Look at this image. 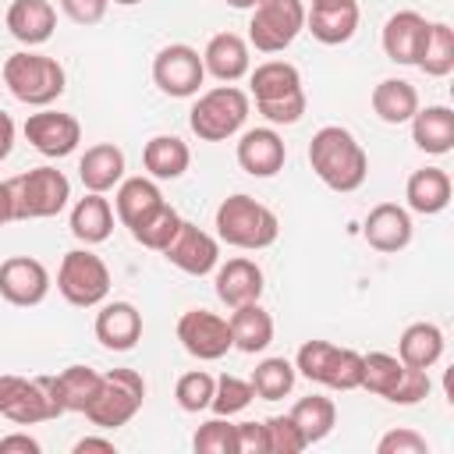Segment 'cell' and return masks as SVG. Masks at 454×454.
<instances>
[{
	"mask_svg": "<svg viewBox=\"0 0 454 454\" xmlns=\"http://www.w3.org/2000/svg\"><path fill=\"white\" fill-rule=\"evenodd\" d=\"M305 28L312 32L316 43L323 46H340L358 32V4H344V7H312L305 11Z\"/></svg>",
	"mask_w": 454,
	"mask_h": 454,
	"instance_id": "obj_33",
	"label": "cell"
},
{
	"mask_svg": "<svg viewBox=\"0 0 454 454\" xmlns=\"http://www.w3.org/2000/svg\"><path fill=\"white\" fill-rule=\"evenodd\" d=\"M231 340L241 355H259L273 344V316L259 305V301H248V305H238L231 309Z\"/></svg>",
	"mask_w": 454,
	"mask_h": 454,
	"instance_id": "obj_27",
	"label": "cell"
},
{
	"mask_svg": "<svg viewBox=\"0 0 454 454\" xmlns=\"http://www.w3.org/2000/svg\"><path fill=\"white\" fill-rule=\"evenodd\" d=\"M213 387H216V380H213L206 369H192V372H184V376L177 380V387H174L177 408L188 411V415L206 411L209 401H213Z\"/></svg>",
	"mask_w": 454,
	"mask_h": 454,
	"instance_id": "obj_41",
	"label": "cell"
},
{
	"mask_svg": "<svg viewBox=\"0 0 454 454\" xmlns=\"http://www.w3.org/2000/svg\"><path fill=\"white\" fill-rule=\"evenodd\" d=\"M426 450H429V440L415 429H404V426L383 433L376 443V454H426Z\"/></svg>",
	"mask_w": 454,
	"mask_h": 454,
	"instance_id": "obj_45",
	"label": "cell"
},
{
	"mask_svg": "<svg viewBox=\"0 0 454 454\" xmlns=\"http://www.w3.org/2000/svg\"><path fill=\"white\" fill-rule=\"evenodd\" d=\"M362 238L369 241V248L383 252V255H394L401 248L411 245V216L404 206L397 202H380L369 209L365 223H362Z\"/></svg>",
	"mask_w": 454,
	"mask_h": 454,
	"instance_id": "obj_20",
	"label": "cell"
},
{
	"mask_svg": "<svg viewBox=\"0 0 454 454\" xmlns=\"http://www.w3.org/2000/svg\"><path fill=\"white\" fill-rule=\"evenodd\" d=\"M89 450L114 454V440H106V436H82V440L74 443V454H89Z\"/></svg>",
	"mask_w": 454,
	"mask_h": 454,
	"instance_id": "obj_50",
	"label": "cell"
},
{
	"mask_svg": "<svg viewBox=\"0 0 454 454\" xmlns=\"http://www.w3.org/2000/svg\"><path fill=\"white\" fill-rule=\"evenodd\" d=\"M248 110H252L248 92H241L238 85H216L199 92V99L188 110V128L202 142H227L245 128Z\"/></svg>",
	"mask_w": 454,
	"mask_h": 454,
	"instance_id": "obj_5",
	"label": "cell"
},
{
	"mask_svg": "<svg viewBox=\"0 0 454 454\" xmlns=\"http://www.w3.org/2000/svg\"><path fill=\"white\" fill-rule=\"evenodd\" d=\"M153 82L163 96L174 99H192L199 96L202 82H206V67H202V53L188 43H170L153 57Z\"/></svg>",
	"mask_w": 454,
	"mask_h": 454,
	"instance_id": "obj_12",
	"label": "cell"
},
{
	"mask_svg": "<svg viewBox=\"0 0 454 454\" xmlns=\"http://www.w3.org/2000/svg\"><path fill=\"white\" fill-rule=\"evenodd\" d=\"M114 4H121V7H135V4H142V0H114Z\"/></svg>",
	"mask_w": 454,
	"mask_h": 454,
	"instance_id": "obj_54",
	"label": "cell"
},
{
	"mask_svg": "<svg viewBox=\"0 0 454 454\" xmlns=\"http://www.w3.org/2000/svg\"><path fill=\"white\" fill-rule=\"evenodd\" d=\"M429 78H447L454 71V28L447 21H429V39L419 64Z\"/></svg>",
	"mask_w": 454,
	"mask_h": 454,
	"instance_id": "obj_36",
	"label": "cell"
},
{
	"mask_svg": "<svg viewBox=\"0 0 454 454\" xmlns=\"http://www.w3.org/2000/svg\"><path fill=\"white\" fill-rule=\"evenodd\" d=\"M369 103H372V114H376L383 124H408V121L415 117V110H419V92H415V85L404 82V78H383V82L372 89Z\"/></svg>",
	"mask_w": 454,
	"mask_h": 454,
	"instance_id": "obj_31",
	"label": "cell"
},
{
	"mask_svg": "<svg viewBox=\"0 0 454 454\" xmlns=\"http://www.w3.org/2000/svg\"><path fill=\"white\" fill-rule=\"evenodd\" d=\"M223 4H231L234 11H252V7L259 4V0H223Z\"/></svg>",
	"mask_w": 454,
	"mask_h": 454,
	"instance_id": "obj_53",
	"label": "cell"
},
{
	"mask_svg": "<svg viewBox=\"0 0 454 454\" xmlns=\"http://www.w3.org/2000/svg\"><path fill=\"white\" fill-rule=\"evenodd\" d=\"M145 401V380L142 372L135 369H110V372H99V387L92 394V401L85 404V419L96 426V429H121L128 426L138 408Z\"/></svg>",
	"mask_w": 454,
	"mask_h": 454,
	"instance_id": "obj_6",
	"label": "cell"
},
{
	"mask_svg": "<svg viewBox=\"0 0 454 454\" xmlns=\"http://www.w3.org/2000/svg\"><path fill=\"white\" fill-rule=\"evenodd\" d=\"M411 124V142L429 156H447L454 149V110L450 106H419Z\"/></svg>",
	"mask_w": 454,
	"mask_h": 454,
	"instance_id": "obj_28",
	"label": "cell"
},
{
	"mask_svg": "<svg viewBox=\"0 0 454 454\" xmlns=\"http://www.w3.org/2000/svg\"><path fill=\"white\" fill-rule=\"evenodd\" d=\"M188 163H192V149L177 135H153L142 149V167L149 170L153 181H177L188 170Z\"/></svg>",
	"mask_w": 454,
	"mask_h": 454,
	"instance_id": "obj_30",
	"label": "cell"
},
{
	"mask_svg": "<svg viewBox=\"0 0 454 454\" xmlns=\"http://www.w3.org/2000/svg\"><path fill=\"white\" fill-rule=\"evenodd\" d=\"M305 28L301 0H259L248 18V43L259 53H284Z\"/></svg>",
	"mask_w": 454,
	"mask_h": 454,
	"instance_id": "obj_11",
	"label": "cell"
},
{
	"mask_svg": "<svg viewBox=\"0 0 454 454\" xmlns=\"http://www.w3.org/2000/svg\"><path fill=\"white\" fill-rule=\"evenodd\" d=\"M192 447L199 454H238V426L223 415L202 422L192 436Z\"/></svg>",
	"mask_w": 454,
	"mask_h": 454,
	"instance_id": "obj_40",
	"label": "cell"
},
{
	"mask_svg": "<svg viewBox=\"0 0 454 454\" xmlns=\"http://www.w3.org/2000/svg\"><path fill=\"white\" fill-rule=\"evenodd\" d=\"M7 32L25 46H43L57 28V11L50 0H11L7 7Z\"/></svg>",
	"mask_w": 454,
	"mask_h": 454,
	"instance_id": "obj_24",
	"label": "cell"
},
{
	"mask_svg": "<svg viewBox=\"0 0 454 454\" xmlns=\"http://www.w3.org/2000/svg\"><path fill=\"white\" fill-rule=\"evenodd\" d=\"M287 145L273 128H248L238 138V167L252 177H273L284 170Z\"/></svg>",
	"mask_w": 454,
	"mask_h": 454,
	"instance_id": "obj_19",
	"label": "cell"
},
{
	"mask_svg": "<svg viewBox=\"0 0 454 454\" xmlns=\"http://www.w3.org/2000/svg\"><path fill=\"white\" fill-rule=\"evenodd\" d=\"M429 390H433V380H429V369H415V365H404L401 369V376H397V383H394V390L383 397V401H390V404H419V401H426L429 397Z\"/></svg>",
	"mask_w": 454,
	"mask_h": 454,
	"instance_id": "obj_44",
	"label": "cell"
},
{
	"mask_svg": "<svg viewBox=\"0 0 454 454\" xmlns=\"http://www.w3.org/2000/svg\"><path fill=\"white\" fill-rule=\"evenodd\" d=\"M252 397H255V390H252L248 380H241V376H227V372H223V376L216 380V387H213V401H209V408H213V415L231 419V415L245 411V408L252 404Z\"/></svg>",
	"mask_w": 454,
	"mask_h": 454,
	"instance_id": "obj_42",
	"label": "cell"
},
{
	"mask_svg": "<svg viewBox=\"0 0 454 454\" xmlns=\"http://www.w3.org/2000/svg\"><path fill=\"white\" fill-rule=\"evenodd\" d=\"M92 330L106 351H131L142 340V312L131 301H103Z\"/></svg>",
	"mask_w": 454,
	"mask_h": 454,
	"instance_id": "obj_21",
	"label": "cell"
},
{
	"mask_svg": "<svg viewBox=\"0 0 454 454\" xmlns=\"http://www.w3.org/2000/svg\"><path fill=\"white\" fill-rule=\"evenodd\" d=\"M344 4H358V0H312V7L326 11V7H344Z\"/></svg>",
	"mask_w": 454,
	"mask_h": 454,
	"instance_id": "obj_52",
	"label": "cell"
},
{
	"mask_svg": "<svg viewBox=\"0 0 454 454\" xmlns=\"http://www.w3.org/2000/svg\"><path fill=\"white\" fill-rule=\"evenodd\" d=\"M163 255H167V262L177 266L181 273H188V277H206V273H213V270L220 266V241H216L209 231H202V227H195V223H188V220H181L177 234L170 238V245L163 248Z\"/></svg>",
	"mask_w": 454,
	"mask_h": 454,
	"instance_id": "obj_15",
	"label": "cell"
},
{
	"mask_svg": "<svg viewBox=\"0 0 454 454\" xmlns=\"http://www.w3.org/2000/svg\"><path fill=\"white\" fill-rule=\"evenodd\" d=\"M294 369L309 383H319L340 394L362 387V355L351 348H337L330 340H305L294 355Z\"/></svg>",
	"mask_w": 454,
	"mask_h": 454,
	"instance_id": "obj_9",
	"label": "cell"
},
{
	"mask_svg": "<svg viewBox=\"0 0 454 454\" xmlns=\"http://www.w3.org/2000/svg\"><path fill=\"white\" fill-rule=\"evenodd\" d=\"M255 110L270 124H298L309 99L301 89V71L287 60H262L255 71H248Z\"/></svg>",
	"mask_w": 454,
	"mask_h": 454,
	"instance_id": "obj_2",
	"label": "cell"
},
{
	"mask_svg": "<svg viewBox=\"0 0 454 454\" xmlns=\"http://www.w3.org/2000/svg\"><path fill=\"white\" fill-rule=\"evenodd\" d=\"M14 450H21V454H39L43 447H39V440L28 436V433H7V436H0V454H14Z\"/></svg>",
	"mask_w": 454,
	"mask_h": 454,
	"instance_id": "obj_48",
	"label": "cell"
},
{
	"mask_svg": "<svg viewBox=\"0 0 454 454\" xmlns=\"http://www.w3.org/2000/svg\"><path fill=\"white\" fill-rule=\"evenodd\" d=\"M202 67L206 74H213L223 85H234L238 78H245L252 71V57H248V43L238 32H216L206 50H202Z\"/></svg>",
	"mask_w": 454,
	"mask_h": 454,
	"instance_id": "obj_22",
	"label": "cell"
},
{
	"mask_svg": "<svg viewBox=\"0 0 454 454\" xmlns=\"http://www.w3.org/2000/svg\"><path fill=\"white\" fill-rule=\"evenodd\" d=\"M57 291L64 294L67 305L74 309H96L106 301L110 294V270L106 262L85 245V248H71L60 259L57 270Z\"/></svg>",
	"mask_w": 454,
	"mask_h": 454,
	"instance_id": "obj_10",
	"label": "cell"
},
{
	"mask_svg": "<svg viewBox=\"0 0 454 454\" xmlns=\"http://www.w3.org/2000/svg\"><path fill=\"white\" fill-rule=\"evenodd\" d=\"M262 436H266V454H298L309 447L298 426L291 422V415H270L262 422Z\"/></svg>",
	"mask_w": 454,
	"mask_h": 454,
	"instance_id": "obj_43",
	"label": "cell"
},
{
	"mask_svg": "<svg viewBox=\"0 0 454 454\" xmlns=\"http://www.w3.org/2000/svg\"><path fill=\"white\" fill-rule=\"evenodd\" d=\"M287 415H291V422L298 426V433L305 436L309 447L319 443V440H326L333 433V426H337V404L330 397H323V394L298 397Z\"/></svg>",
	"mask_w": 454,
	"mask_h": 454,
	"instance_id": "obj_34",
	"label": "cell"
},
{
	"mask_svg": "<svg viewBox=\"0 0 454 454\" xmlns=\"http://www.w3.org/2000/svg\"><path fill=\"white\" fill-rule=\"evenodd\" d=\"M110 0H60V11L74 21V25H99L106 18Z\"/></svg>",
	"mask_w": 454,
	"mask_h": 454,
	"instance_id": "obj_46",
	"label": "cell"
},
{
	"mask_svg": "<svg viewBox=\"0 0 454 454\" xmlns=\"http://www.w3.org/2000/svg\"><path fill=\"white\" fill-rule=\"evenodd\" d=\"M71 234L82 245H103L114 234V206L106 195L99 192H85V199H78L71 206Z\"/></svg>",
	"mask_w": 454,
	"mask_h": 454,
	"instance_id": "obj_29",
	"label": "cell"
},
{
	"mask_svg": "<svg viewBox=\"0 0 454 454\" xmlns=\"http://www.w3.org/2000/svg\"><path fill=\"white\" fill-rule=\"evenodd\" d=\"M294 380H298V369H294V362H287V358H262L255 369H252V390H255V397H262V401H280V397H287L291 390H294Z\"/></svg>",
	"mask_w": 454,
	"mask_h": 454,
	"instance_id": "obj_35",
	"label": "cell"
},
{
	"mask_svg": "<svg viewBox=\"0 0 454 454\" xmlns=\"http://www.w3.org/2000/svg\"><path fill=\"white\" fill-rule=\"evenodd\" d=\"M216 238L223 245H234V248H245V252H259V248H270L280 234V220L270 206L255 202L252 195L238 192V195H227L220 206H216Z\"/></svg>",
	"mask_w": 454,
	"mask_h": 454,
	"instance_id": "obj_4",
	"label": "cell"
},
{
	"mask_svg": "<svg viewBox=\"0 0 454 454\" xmlns=\"http://www.w3.org/2000/svg\"><path fill=\"white\" fill-rule=\"evenodd\" d=\"M213 273H216V277H213L216 298H220L227 309H238V305H248V301H259V298H262L266 277H262V270H259L255 259L234 255V259L220 262Z\"/></svg>",
	"mask_w": 454,
	"mask_h": 454,
	"instance_id": "obj_18",
	"label": "cell"
},
{
	"mask_svg": "<svg viewBox=\"0 0 454 454\" xmlns=\"http://www.w3.org/2000/svg\"><path fill=\"white\" fill-rule=\"evenodd\" d=\"M96 387H99V372L89 365H67L64 372H57V394L64 411H85Z\"/></svg>",
	"mask_w": 454,
	"mask_h": 454,
	"instance_id": "obj_37",
	"label": "cell"
},
{
	"mask_svg": "<svg viewBox=\"0 0 454 454\" xmlns=\"http://www.w3.org/2000/svg\"><path fill=\"white\" fill-rule=\"evenodd\" d=\"M309 163L312 174L330 188V192H358L369 177V156L362 149V142L340 128V124H323L312 142H309Z\"/></svg>",
	"mask_w": 454,
	"mask_h": 454,
	"instance_id": "obj_1",
	"label": "cell"
},
{
	"mask_svg": "<svg viewBox=\"0 0 454 454\" xmlns=\"http://www.w3.org/2000/svg\"><path fill=\"white\" fill-rule=\"evenodd\" d=\"M397 358L415 369H433L443 358V330L436 323H411L397 340Z\"/></svg>",
	"mask_w": 454,
	"mask_h": 454,
	"instance_id": "obj_32",
	"label": "cell"
},
{
	"mask_svg": "<svg viewBox=\"0 0 454 454\" xmlns=\"http://www.w3.org/2000/svg\"><path fill=\"white\" fill-rule=\"evenodd\" d=\"M0 415L11 419L14 426H35L64 415L60 394H57V376H14L0 372Z\"/></svg>",
	"mask_w": 454,
	"mask_h": 454,
	"instance_id": "obj_7",
	"label": "cell"
},
{
	"mask_svg": "<svg viewBox=\"0 0 454 454\" xmlns=\"http://www.w3.org/2000/svg\"><path fill=\"white\" fill-rule=\"evenodd\" d=\"M177 340L199 362H216V358H223L234 348L227 319L216 316V312H209V309H188V312H181V319H177Z\"/></svg>",
	"mask_w": 454,
	"mask_h": 454,
	"instance_id": "obj_13",
	"label": "cell"
},
{
	"mask_svg": "<svg viewBox=\"0 0 454 454\" xmlns=\"http://www.w3.org/2000/svg\"><path fill=\"white\" fill-rule=\"evenodd\" d=\"M238 454H266L262 422H238Z\"/></svg>",
	"mask_w": 454,
	"mask_h": 454,
	"instance_id": "obj_47",
	"label": "cell"
},
{
	"mask_svg": "<svg viewBox=\"0 0 454 454\" xmlns=\"http://www.w3.org/2000/svg\"><path fill=\"white\" fill-rule=\"evenodd\" d=\"M0 78L4 85L11 89V96L25 106H50L53 99L64 96V85H67V74L60 67L57 57H46V53H35V50H18L4 60L0 67Z\"/></svg>",
	"mask_w": 454,
	"mask_h": 454,
	"instance_id": "obj_3",
	"label": "cell"
},
{
	"mask_svg": "<svg viewBox=\"0 0 454 454\" xmlns=\"http://www.w3.org/2000/svg\"><path fill=\"white\" fill-rule=\"evenodd\" d=\"M14 135H18V128H14L11 114L0 110V163L11 156V149H14Z\"/></svg>",
	"mask_w": 454,
	"mask_h": 454,
	"instance_id": "obj_49",
	"label": "cell"
},
{
	"mask_svg": "<svg viewBox=\"0 0 454 454\" xmlns=\"http://www.w3.org/2000/svg\"><path fill=\"white\" fill-rule=\"evenodd\" d=\"M11 202H14V220H50L64 213L71 199V181L57 167H32L18 177L7 181Z\"/></svg>",
	"mask_w": 454,
	"mask_h": 454,
	"instance_id": "obj_8",
	"label": "cell"
},
{
	"mask_svg": "<svg viewBox=\"0 0 454 454\" xmlns=\"http://www.w3.org/2000/svg\"><path fill=\"white\" fill-rule=\"evenodd\" d=\"M21 131H25L28 145L35 153L50 156V160L71 156L78 149V142H82V124L71 114H60V110H50V106H43L39 114H28Z\"/></svg>",
	"mask_w": 454,
	"mask_h": 454,
	"instance_id": "obj_14",
	"label": "cell"
},
{
	"mask_svg": "<svg viewBox=\"0 0 454 454\" xmlns=\"http://www.w3.org/2000/svg\"><path fill=\"white\" fill-rule=\"evenodd\" d=\"M404 362L397 355H387V351H369L362 355V387L358 390H369L376 397H387L401 376Z\"/></svg>",
	"mask_w": 454,
	"mask_h": 454,
	"instance_id": "obj_39",
	"label": "cell"
},
{
	"mask_svg": "<svg viewBox=\"0 0 454 454\" xmlns=\"http://www.w3.org/2000/svg\"><path fill=\"white\" fill-rule=\"evenodd\" d=\"M7 220H14V202H11L7 181H0V223H7Z\"/></svg>",
	"mask_w": 454,
	"mask_h": 454,
	"instance_id": "obj_51",
	"label": "cell"
},
{
	"mask_svg": "<svg viewBox=\"0 0 454 454\" xmlns=\"http://www.w3.org/2000/svg\"><path fill=\"white\" fill-rule=\"evenodd\" d=\"M78 177L85 184V192H114L124 181V149L114 142H96L82 153L78 160Z\"/></svg>",
	"mask_w": 454,
	"mask_h": 454,
	"instance_id": "obj_23",
	"label": "cell"
},
{
	"mask_svg": "<svg viewBox=\"0 0 454 454\" xmlns=\"http://www.w3.org/2000/svg\"><path fill=\"white\" fill-rule=\"evenodd\" d=\"M177 227H181V213H177L170 202H163L153 216H145L138 227H131V238H135L142 248L163 252V248L170 245V238L177 234Z\"/></svg>",
	"mask_w": 454,
	"mask_h": 454,
	"instance_id": "obj_38",
	"label": "cell"
},
{
	"mask_svg": "<svg viewBox=\"0 0 454 454\" xmlns=\"http://www.w3.org/2000/svg\"><path fill=\"white\" fill-rule=\"evenodd\" d=\"M450 174L443 167H422L408 177L404 184V199H408V209L411 213H422V216H436L450 206Z\"/></svg>",
	"mask_w": 454,
	"mask_h": 454,
	"instance_id": "obj_25",
	"label": "cell"
},
{
	"mask_svg": "<svg viewBox=\"0 0 454 454\" xmlns=\"http://www.w3.org/2000/svg\"><path fill=\"white\" fill-rule=\"evenodd\" d=\"M426 39H429V21L419 14V11H397L383 21V53L387 60L401 64V67H415L422 50H426Z\"/></svg>",
	"mask_w": 454,
	"mask_h": 454,
	"instance_id": "obj_17",
	"label": "cell"
},
{
	"mask_svg": "<svg viewBox=\"0 0 454 454\" xmlns=\"http://www.w3.org/2000/svg\"><path fill=\"white\" fill-rule=\"evenodd\" d=\"M163 192L153 177H124L117 184V195H114V209H117V220L131 231L138 227L145 216H153L160 206H163Z\"/></svg>",
	"mask_w": 454,
	"mask_h": 454,
	"instance_id": "obj_26",
	"label": "cell"
},
{
	"mask_svg": "<svg viewBox=\"0 0 454 454\" xmlns=\"http://www.w3.org/2000/svg\"><path fill=\"white\" fill-rule=\"evenodd\" d=\"M50 294V270L32 255H11L0 262V298L32 309Z\"/></svg>",
	"mask_w": 454,
	"mask_h": 454,
	"instance_id": "obj_16",
	"label": "cell"
}]
</instances>
